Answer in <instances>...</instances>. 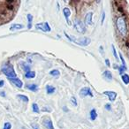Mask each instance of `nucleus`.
Segmentation results:
<instances>
[{
  "label": "nucleus",
  "instance_id": "f704fd0d",
  "mask_svg": "<svg viewBox=\"0 0 129 129\" xmlns=\"http://www.w3.org/2000/svg\"><path fill=\"white\" fill-rule=\"evenodd\" d=\"M0 95H1V96H6V94H5L4 91H2L1 93H0Z\"/></svg>",
  "mask_w": 129,
  "mask_h": 129
},
{
  "label": "nucleus",
  "instance_id": "473e14b6",
  "mask_svg": "<svg viewBox=\"0 0 129 129\" xmlns=\"http://www.w3.org/2000/svg\"><path fill=\"white\" fill-rule=\"evenodd\" d=\"M43 111H50V108H43V110H42Z\"/></svg>",
  "mask_w": 129,
  "mask_h": 129
},
{
  "label": "nucleus",
  "instance_id": "f257e3e1",
  "mask_svg": "<svg viewBox=\"0 0 129 129\" xmlns=\"http://www.w3.org/2000/svg\"><path fill=\"white\" fill-rule=\"evenodd\" d=\"M19 2L16 1H0V25L7 23L14 16Z\"/></svg>",
  "mask_w": 129,
  "mask_h": 129
},
{
  "label": "nucleus",
  "instance_id": "7c9ffc66",
  "mask_svg": "<svg viewBox=\"0 0 129 129\" xmlns=\"http://www.w3.org/2000/svg\"><path fill=\"white\" fill-rule=\"evenodd\" d=\"M111 104H105V109L106 110H108V111H111Z\"/></svg>",
  "mask_w": 129,
  "mask_h": 129
},
{
  "label": "nucleus",
  "instance_id": "6ab92c4d",
  "mask_svg": "<svg viewBox=\"0 0 129 129\" xmlns=\"http://www.w3.org/2000/svg\"><path fill=\"white\" fill-rule=\"evenodd\" d=\"M36 72L35 71H29V72L26 73L25 74V77L27 79H33V78L36 77Z\"/></svg>",
  "mask_w": 129,
  "mask_h": 129
},
{
  "label": "nucleus",
  "instance_id": "dca6fc26",
  "mask_svg": "<svg viewBox=\"0 0 129 129\" xmlns=\"http://www.w3.org/2000/svg\"><path fill=\"white\" fill-rule=\"evenodd\" d=\"M89 116H90V119H91L92 121H94V120L96 119V118H97V112H96V110H95V109H92L91 111H90Z\"/></svg>",
  "mask_w": 129,
  "mask_h": 129
},
{
  "label": "nucleus",
  "instance_id": "72a5a7b5",
  "mask_svg": "<svg viewBox=\"0 0 129 129\" xmlns=\"http://www.w3.org/2000/svg\"><path fill=\"white\" fill-rule=\"evenodd\" d=\"M5 84V81H0V88H2Z\"/></svg>",
  "mask_w": 129,
  "mask_h": 129
},
{
  "label": "nucleus",
  "instance_id": "2eb2a0df",
  "mask_svg": "<svg viewBox=\"0 0 129 129\" xmlns=\"http://www.w3.org/2000/svg\"><path fill=\"white\" fill-rule=\"evenodd\" d=\"M56 91V88L51 85H46V92L48 95H51Z\"/></svg>",
  "mask_w": 129,
  "mask_h": 129
},
{
  "label": "nucleus",
  "instance_id": "bb28decb",
  "mask_svg": "<svg viewBox=\"0 0 129 129\" xmlns=\"http://www.w3.org/2000/svg\"><path fill=\"white\" fill-rule=\"evenodd\" d=\"M3 129H12L11 123H9V122H6L5 125H4V127H3Z\"/></svg>",
  "mask_w": 129,
  "mask_h": 129
},
{
  "label": "nucleus",
  "instance_id": "a878e982",
  "mask_svg": "<svg viewBox=\"0 0 129 129\" xmlns=\"http://www.w3.org/2000/svg\"><path fill=\"white\" fill-rule=\"evenodd\" d=\"M118 71H119V74H121V75H123V73L125 72V71H126V67H123V66H121V67H118Z\"/></svg>",
  "mask_w": 129,
  "mask_h": 129
},
{
  "label": "nucleus",
  "instance_id": "393cba45",
  "mask_svg": "<svg viewBox=\"0 0 129 129\" xmlns=\"http://www.w3.org/2000/svg\"><path fill=\"white\" fill-rule=\"evenodd\" d=\"M111 49H112V52H113V55H114L115 58H116L117 60H118V53H117V50H116V49H115V46H114V45H111Z\"/></svg>",
  "mask_w": 129,
  "mask_h": 129
},
{
  "label": "nucleus",
  "instance_id": "423d86ee",
  "mask_svg": "<svg viewBox=\"0 0 129 129\" xmlns=\"http://www.w3.org/2000/svg\"><path fill=\"white\" fill-rule=\"evenodd\" d=\"M35 27H36V29H39V30H42V31H43V32H50V31H51V28H50L48 22L37 23V24H36Z\"/></svg>",
  "mask_w": 129,
  "mask_h": 129
},
{
  "label": "nucleus",
  "instance_id": "c85d7f7f",
  "mask_svg": "<svg viewBox=\"0 0 129 129\" xmlns=\"http://www.w3.org/2000/svg\"><path fill=\"white\" fill-rule=\"evenodd\" d=\"M104 20H105V13H104V12H103V13H102V19H101V26L104 25Z\"/></svg>",
  "mask_w": 129,
  "mask_h": 129
},
{
  "label": "nucleus",
  "instance_id": "20e7f679",
  "mask_svg": "<svg viewBox=\"0 0 129 129\" xmlns=\"http://www.w3.org/2000/svg\"><path fill=\"white\" fill-rule=\"evenodd\" d=\"M2 73L5 75L7 76L9 80L17 78V74L14 71V68H13V67L11 64H6L2 68Z\"/></svg>",
  "mask_w": 129,
  "mask_h": 129
},
{
  "label": "nucleus",
  "instance_id": "7ed1b4c3",
  "mask_svg": "<svg viewBox=\"0 0 129 129\" xmlns=\"http://www.w3.org/2000/svg\"><path fill=\"white\" fill-rule=\"evenodd\" d=\"M64 35H66V36L68 37L71 41L77 43L78 45H81V46H88V45H89L90 43H91V40H90L89 37L84 36V37H81V38H73V37H70V36L67 35L66 32H64Z\"/></svg>",
  "mask_w": 129,
  "mask_h": 129
},
{
  "label": "nucleus",
  "instance_id": "a211bd4d",
  "mask_svg": "<svg viewBox=\"0 0 129 129\" xmlns=\"http://www.w3.org/2000/svg\"><path fill=\"white\" fill-rule=\"evenodd\" d=\"M26 88L33 92H36L38 90V86L36 84H28L26 86Z\"/></svg>",
  "mask_w": 129,
  "mask_h": 129
},
{
  "label": "nucleus",
  "instance_id": "cd10ccee",
  "mask_svg": "<svg viewBox=\"0 0 129 129\" xmlns=\"http://www.w3.org/2000/svg\"><path fill=\"white\" fill-rule=\"evenodd\" d=\"M119 57H120V59H121V62H122V66L123 67H126V64H125V59H124V57H123V56H122V54L121 53H119Z\"/></svg>",
  "mask_w": 129,
  "mask_h": 129
},
{
  "label": "nucleus",
  "instance_id": "ddd939ff",
  "mask_svg": "<svg viewBox=\"0 0 129 129\" xmlns=\"http://www.w3.org/2000/svg\"><path fill=\"white\" fill-rule=\"evenodd\" d=\"M10 81H12V82L13 83V84L15 85L16 87H18V88H22V86H23V83H22V81H20V79H18V78H14V79H11Z\"/></svg>",
  "mask_w": 129,
  "mask_h": 129
},
{
  "label": "nucleus",
  "instance_id": "9d476101",
  "mask_svg": "<svg viewBox=\"0 0 129 129\" xmlns=\"http://www.w3.org/2000/svg\"><path fill=\"white\" fill-rule=\"evenodd\" d=\"M84 21L86 25H92V23H93V13L92 12L87 13L86 16H85Z\"/></svg>",
  "mask_w": 129,
  "mask_h": 129
},
{
  "label": "nucleus",
  "instance_id": "f8f14e48",
  "mask_svg": "<svg viewBox=\"0 0 129 129\" xmlns=\"http://www.w3.org/2000/svg\"><path fill=\"white\" fill-rule=\"evenodd\" d=\"M103 76H104L106 81H112V74H111L110 71H108V70L104 71V72L103 73Z\"/></svg>",
  "mask_w": 129,
  "mask_h": 129
},
{
  "label": "nucleus",
  "instance_id": "4468645a",
  "mask_svg": "<svg viewBox=\"0 0 129 129\" xmlns=\"http://www.w3.org/2000/svg\"><path fill=\"white\" fill-rule=\"evenodd\" d=\"M23 27H24V26L21 25V24H13V25L10 27V30L11 31L20 30V29H22Z\"/></svg>",
  "mask_w": 129,
  "mask_h": 129
},
{
  "label": "nucleus",
  "instance_id": "6e6552de",
  "mask_svg": "<svg viewBox=\"0 0 129 129\" xmlns=\"http://www.w3.org/2000/svg\"><path fill=\"white\" fill-rule=\"evenodd\" d=\"M43 125L46 127L47 129H55L54 128L53 123H52L51 119L50 118H46L43 120Z\"/></svg>",
  "mask_w": 129,
  "mask_h": 129
},
{
  "label": "nucleus",
  "instance_id": "c756f323",
  "mask_svg": "<svg viewBox=\"0 0 129 129\" xmlns=\"http://www.w3.org/2000/svg\"><path fill=\"white\" fill-rule=\"evenodd\" d=\"M105 64H106V67H111V63H110V60L108 58L105 59Z\"/></svg>",
  "mask_w": 129,
  "mask_h": 129
},
{
  "label": "nucleus",
  "instance_id": "5701e85b",
  "mask_svg": "<svg viewBox=\"0 0 129 129\" xmlns=\"http://www.w3.org/2000/svg\"><path fill=\"white\" fill-rule=\"evenodd\" d=\"M32 110H33V111H34L35 113H39L40 109H39V107H38L37 104L34 103V104H32Z\"/></svg>",
  "mask_w": 129,
  "mask_h": 129
},
{
  "label": "nucleus",
  "instance_id": "f03ea898",
  "mask_svg": "<svg viewBox=\"0 0 129 129\" xmlns=\"http://www.w3.org/2000/svg\"><path fill=\"white\" fill-rule=\"evenodd\" d=\"M117 28H118V32L121 34V36H125L127 34V27L126 23H125V20L124 17H118L117 19Z\"/></svg>",
  "mask_w": 129,
  "mask_h": 129
},
{
  "label": "nucleus",
  "instance_id": "aec40b11",
  "mask_svg": "<svg viewBox=\"0 0 129 129\" xmlns=\"http://www.w3.org/2000/svg\"><path fill=\"white\" fill-rule=\"evenodd\" d=\"M121 80L125 85L129 84V75L128 74H123L121 76Z\"/></svg>",
  "mask_w": 129,
  "mask_h": 129
},
{
  "label": "nucleus",
  "instance_id": "1a4fd4ad",
  "mask_svg": "<svg viewBox=\"0 0 129 129\" xmlns=\"http://www.w3.org/2000/svg\"><path fill=\"white\" fill-rule=\"evenodd\" d=\"M63 13H64V16L67 20V22L68 25H71V21H70V15H71V11L68 7H64L63 9Z\"/></svg>",
  "mask_w": 129,
  "mask_h": 129
},
{
  "label": "nucleus",
  "instance_id": "4be33fe9",
  "mask_svg": "<svg viewBox=\"0 0 129 129\" xmlns=\"http://www.w3.org/2000/svg\"><path fill=\"white\" fill-rule=\"evenodd\" d=\"M50 74L52 76H55V77H57V76H59L60 73H59V71L57 70V69H53V70L50 71Z\"/></svg>",
  "mask_w": 129,
  "mask_h": 129
},
{
  "label": "nucleus",
  "instance_id": "0eeeda50",
  "mask_svg": "<svg viewBox=\"0 0 129 129\" xmlns=\"http://www.w3.org/2000/svg\"><path fill=\"white\" fill-rule=\"evenodd\" d=\"M80 95L82 97H85V96H91L93 97V93H92V90L90 89L88 87H84L82 88L81 90H80Z\"/></svg>",
  "mask_w": 129,
  "mask_h": 129
},
{
  "label": "nucleus",
  "instance_id": "b1692460",
  "mask_svg": "<svg viewBox=\"0 0 129 129\" xmlns=\"http://www.w3.org/2000/svg\"><path fill=\"white\" fill-rule=\"evenodd\" d=\"M71 104H72L74 106H75V107L78 105L77 99H76V97H74V96H72V97H71Z\"/></svg>",
  "mask_w": 129,
  "mask_h": 129
},
{
  "label": "nucleus",
  "instance_id": "39448f33",
  "mask_svg": "<svg viewBox=\"0 0 129 129\" xmlns=\"http://www.w3.org/2000/svg\"><path fill=\"white\" fill-rule=\"evenodd\" d=\"M74 27L76 29L78 33L80 34H84L86 32V27H85L84 23L80 20H74Z\"/></svg>",
  "mask_w": 129,
  "mask_h": 129
},
{
  "label": "nucleus",
  "instance_id": "2f4dec72",
  "mask_svg": "<svg viewBox=\"0 0 129 129\" xmlns=\"http://www.w3.org/2000/svg\"><path fill=\"white\" fill-rule=\"evenodd\" d=\"M32 127H33V129H39L38 128V126H37V125H36V124H32Z\"/></svg>",
  "mask_w": 129,
  "mask_h": 129
},
{
  "label": "nucleus",
  "instance_id": "f3484780",
  "mask_svg": "<svg viewBox=\"0 0 129 129\" xmlns=\"http://www.w3.org/2000/svg\"><path fill=\"white\" fill-rule=\"evenodd\" d=\"M27 28L30 29L32 27V22H33V15L28 13L27 15Z\"/></svg>",
  "mask_w": 129,
  "mask_h": 129
},
{
  "label": "nucleus",
  "instance_id": "412c9836",
  "mask_svg": "<svg viewBox=\"0 0 129 129\" xmlns=\"http://www.w3.org/2000/svg\"><path fill=\"white\" fill-rule=\"evenodd\" d=\"M17 97H18V98H20V100L23 101V102H25V103H28V101H29L28 97H27V95H17Z\"/></svg>",
  "mask_w": 129,
  "mask_h": 129
},
{
  "label": "nucleus",
  "instance_id": "9b49d317",
  "mask_svg": "<svg viewBox=\"0 0 129 129\" xmlns=\"http://www.w3.org/2000/svg\"><path fill=\"white\" fill-rule=\"evenodd\" d=\"M104 95H107L111 102H114L117 97V93L114 91H104Z\"/></svg>",
  "mask_w": 129,
  "mask_h": 129
}]
</instances>
